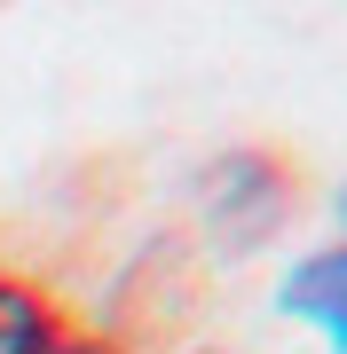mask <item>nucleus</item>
I'll use <instances>...</instances> for the list:
<instances>
[{
	"label": "nucleus",
	"mask_w": 347,
	"mask_h": 354,
	"mask_svg": "<svg viewBox=\"0 0 347 354\" xmlns=\"http://www.w3.org/2000/svg\"><path fill=\"white\" fill-rule=\"evenodd\" d=\"M276 307H284L292 323H308L332 354H347V244L292 260L284 283H276Z\"/></svg>",
	"instance_id": "f257e3e1"
},
{
	"label": "nucleus",
	"mask_w": 347,
	"mask_h": 354,
	"mask_svg": "<svg viewBox=\"0 0 347 354\" xmlns=\"http://www.w3.org/2000/svg\"><path fill=\"white\" fill-rule=\"evenodd\" d=\"M0 354H103V346L64 339V330H55V315L32 299L24 283H8V276H0Z\"/></svg>",
	"instance_id": "f03ea898"
},
{
	"label": "nucleus",
	"mask_w": 347,
	"mask_h": 354,
	"mask_svg": "<svg viewBox=\"0 0 347 354\" xmlns=\"http://www.w3.org/2000/svg\"><path fill=\"white\" fill-rule=\"evenodd\" d=\"M339 221H347V197H339Z\"/></svg>",
	"instance_id": "7ed1b4c3"
}]
</instances>
